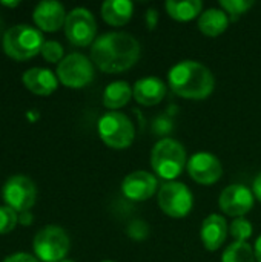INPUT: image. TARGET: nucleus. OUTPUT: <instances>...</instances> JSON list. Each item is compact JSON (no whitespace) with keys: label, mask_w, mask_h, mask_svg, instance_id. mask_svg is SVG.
<instances>
[{"label":"nucleus","mask_w":261,"mask_h":262,"mask_svg":"<svg viewBox=\"0 0 261 262\" xmlns=\"http://www.w3.org/2000/svg\"><path fill=\"white\" fill-rule=\"evenodd\" d=\"M138 40L129 32H106L91 46L92 63L106 74H120L131 69L140 58Z\"/></svg>","instance_id":"f257e3e1"},{"label":"nucleus","mask_w":261,"mask_h":262,"mask_svg":"<svg viewBox=\"0 0 261 262\" xmlns=\"http://www.w3.org/2000/svg\"><path fill=\"white\" fill-rule=\"evenodd\" d=\"M168 83L171 91L186 100H206L215 88V78L205 64L185 60L169 69Z\"/></svg>","instance_id":"f03ea898"},{"label":"nucleus","mask_w":261,"mask_h":262,"mask_svg":"<svg viewBox=\"0 0 261 262\" xmlns=\"http://www.w3.org/2000/svg\"><path fill=\"white\" fill-rule=\"evenodd\" d=\"M151 166L160 178L175 181V178L180 177L188 166L186 149L174 138H162L152 147Z\"/></svg>","instance_id":"7ed1b4c3"},{"label":"nucleus","mask_w":261,"mask_h":262,"mask_svg":"<svg viewBox=\"0 0 261 262\" xmlns=\"http://www.w3.org/2000/svg\"><path fill=\"white\" fill-rule=\"evenodd\" d=\"M45 38L40 29L20 23L11 26L3 35V51L14 60H28L42 52Z\"/></svg>","instance_id":"20e7f679"},{"label":"nucleus","mask_w":261,"mask_h":262,"mask_svg":"<svg viewBox=\"0 0 261 262\" xmlns=\"http://www.w3.org/2000/svg\"><path fill=\"white\" fill-rule=\"evenodd\" d=\"M102 141L115 150L128 149L135 138V127L132 121L122 112H106L97 124Z\"/></svg>","instance_id":"39448f33"},{"label":"nucleus","mask_w":261,"mask_h":262,"mask_svg":"<svg viewBox=\"0 0 261 262\" xmlns=\"http://www.w3.org/2000/svg\"><path fill=\"white\" fill-rule=\"evenodd\" d=\"M32 247L42 262H62L69 252L71 241L62 227L46 226L34 236Z\"/></svg>","instance_id":"423d86ee"},{"label":"nucleus","mask_w":261,"mask_h":262,"mask_svg":"<svg viewBox=\"0 0 261 262\" xmlns=\"http://www.w3.org/2000/svg\"><path fill=\"white\" fill-rule=\"evenodd\" d=\"M157 203L163 213L171 218H185L194 207L189 187L178 181H166L157 192Z\"/></svg>","instance_id":"0eeeda50"},{"label":"nucleus","mask_w":261,"mask_h":262,"mask_svg":"<svg viewBox=\"0 0 261 262\" xmlns=\"http://www.w3.org/2000/svg\"><path fill=\"white\" fill-rule=\"evenodd\" d=\"M58 81L71 89H82L94 80V63L80 52L66 55L57 64Z\"/></svg>","instance_id":"6e6552de"},{"label":"nucleus","mask_w":261,"mask_h":262,"mask_svg":"<svg viewBox=\"0 0 261 262\" xmlns=\"http://www.w3.org/2000/svg\"><path fill=\"white\" fill-rule=\"evenodd\" d=\"M65 35L74 46H88L95 41L97 21L86 8H74L65 20Z\"/></svg>","instance_id":"1a4fd4ad"},{"label":"nucleus","mask_w":261,"mask_h":262,"mask_svg":"<svg viewBox=\"0 0 261 262\" xmlns=\"http://www.w3.org/2000/svg\"><path fill=\"white\" fill-rule=\"evenodd\" d=\"M5 206L11 207L17 213L28 212L37 200V189L32 180L23 175H14L6 180L2 189Z\"/></svg>","instance_id":"9d476101"},{"label":"nucleus","mask_w":261,"mask_h":262,"mask_svg":"<svg viewBox=\"0 0 261 262\" xmlns=\"http://www.w3.org/2000/svg\"><path fill=\"white\" fill-rule=\"evenodd\" d=\"M186 169L189 177L202 186H212L223 177V166L220 160L209 152L194 154L188 160Z\"/></svg>","instance_id":"9b49d317"},{"label":"nucleus","mask_w":261,"mask_h":262,"mask_svg":"<svg viewBox=\"0 0 261 262\" xmlns=\"http://www.w3.org/2000/svg\"><path fill=\"white\" fill-rule=\"evenodd\" d=\"M254 193L243 184L228 186L218 198V207L223 213L232 218H243L254 207Z\"/></svg>","instance_id":"f8f14e48"},{"label":"nucleus","mask_w":261,"mask_h":262,"mask_svg":"<svg viewBox=\"0 0 261 262\" xmlns=\"http://www.w3.org/2000/svg\"><path fill=\"white\" fill-rule=\"evenodd\" d=\"M158 190V180L146 170H135L129 173L122 183L123 195L131 201H146Z\"/></svg>","instance_id":"ddd939ff"},{"label":"nucleus","mask_w":261,"mask_h":262,"mask_svg":"<svg viewBox=\"0 0 261 262\" xmlns=\"http://www.w3.org/2000/svg\"><path fill=\"white\" fill-rule=\"evenodd\" d=\"M66 15L68 14L65 11V6L57 0H43L35 6L32 12L34 23L38 26L40 31L46 32H54L65 26Z\"/></svg>","instance_id":"4468645a"},{"label":"nucleus","mask_w":261,"mask_h":262,"mask_svg":"<svg viewBox=\"0 0 261 262\" xmlns=\"http://www.w3.org/2000/svg\"><path fill=\"white\" fill-rule=\"evenodd\" d=\"M228 233H229V227L226 224V220L222 215L211 213L202 223L200 238H202L205 249L209 252L218 250L226 241Z\"/></svg>","instance_id":"2eb2a0df"},{"label":"nucleus","mask_w":261,"mask_h":262,"mask_svg":"<svg viewBox=\"0 0 261 262\" xmlns=\"http://www.w3.org/2000/svg\"><path fill=\"white\" fill-rule=\"evenodd\" d=\"M166 95V84L157 77H145L132 86V97L142 106H155Z\"/></svg>","instance_id":"dca6fc26"},{"label":"nucleus","mask_w":261,"mask_h":262,"mask_svg":"<svg viewBox=\"0 0 261 262\" xmlns=\"http://www.w3.org/2000/svg\"><path fill=\"white\" fill-rule=\"evenodd\" d=\"M22 80L26 89L37 95H49L57 89L58 84V78L55 77V74L51 69L45 68H31L25 71Z\"/></svg>","instance_id":"f3484780"},{"label":"nucleus","mask_w":261,"mask_h":262,"mask_svg":"<svg viewBox=\"0 0 261 262\" xmlns=\"http://www.w3.org/2000/svg\"><path fill=\"white\" fill-rule=\"evenodd\" d=\"M134 12V5L129 0H106L102 5L103 20L115 28L125 26Z\"/></svg>","instance_id":"a211bd4d"},{"label":"nucleus","mask_w":261,"mask_h":262,"mask_svg":"<svg viewBox=\"0 0 261 262\" xmlns=\"http://www.w3.org/2000/svg\"><path fill=\"white\" fill-rule=\"evenodd\" d=\"M229 17L223 9L211 8L198 17V29L206 37H218L229 26Z\"/></svg>","instance_id":"6ab92c4d"},{"label":"nucleus","mask_w":261,"mask_h":262,"mask_svg":"<svg viewBox=\"0 0 261 262\" xmlns=\"http://www.w3.org/2000/svg\"><path fill=\"white\" fill-rule=\"evenodd\" d=\"M132 98V88L128 81H114L106 86L103 92V104L106 109L117 111L125 107Z\"/></svg>","instance_id":"aec40b11"},{"label":"nucleus","mask_w":261,"mask_h":262,"mask_svg":"<svg viewBox=\"0 0 261 262\" xmlns=\"http://www.w3.org/2000/svg\"><path fill=\"white\" fill-rule=\"evenodd\" d=\"M165 6L168 15L177 21H191L195 17H200L203 9V3L200 0H168Z\"/></svg>","instance_id":"412c9836"},{"label":"nucleus","mask_w":261,"mask_h":262,"mask_svg":"<svg viewBox=\"0 0 261 262\" xmlns=\"http://www.w3.org/2000/svg\"><path fill=\"white\" fill-rule=\"evenodd\" d=\"M222 262H255V253L248 243H232L223 252Z\"/></svg>","instance_id":"4be33fe9"},{"label":"nucleus","mask_w":261,"mask_h":262,"mask_svg":"<svg viewBox=\"0 0 261 262\" xmlns=\"http://www.w3.org/2000/svg\"><path fill=\"white\" fill-rule=\"evenodd\" d=\"M220 6L228 14L229 20L235 21L254 6V2L252 0H220Z\"/></svg>","instance_id":"5701e85b"},{"label":"nucleus","mask_w":261,"mask_h":262,"mask_svg":"<svg viewBox=\"0 0 261 262\" xmlns=\"http://www.w3.org/2000/svg\"><path fill=\"white\" fill-rule=\"evenodd\" d=\"M229 233L234 238V243H248V239L254 233V227L245 218H234L229 226Z\"/></svg>","instance_id":"b1692460"},{"label":"nucleus","mask_w":261,"mask_h":262,"mask_svg":"<svg viewBox=\"0 0 261 262\" xmlns=\"http://www.w3.org/2000/svg\"><path fill=\"white\" fill-rule=\"evenodd\" d=\"M18 223V213L8 206H0V235H8L15 229Z\"/></svg>","instance_id":"393cba45"},{"label":"nucleus","mask_w":261,"mask_h":262,"mask_svg":"<svg viewBox=\"0 0 261 262\" xmlns=\"http://www.w3.org/2000/svg\"><path fill=\"white\" fill-rule=\"evenodd\" d=\"M43 58L49 63H60L65 57H63V46L55 41V40H48L45 41L43 48H42V52Z\"/></svg>","instance_id":"a878e982"},{"label":"nucleus","mask_w":261,"mask_h":262,"mask_svg":"<svg viewBox=\"0 0 261 262\" xmlns=\"http://www.w3.org/2000/svg\"><path fill=\"white\" fill-rule=\"evenodd\" d=\"M148 235H149V227L142 220H135V221H132L128 226V236L132 238V239H135V241L146 239Z\"/></svg>","instance_id":"bb28decb"},{"label":"nucleus","mask_w":261,"mask_h":262,"mask_svg":"<svg viewBox=\"0 0 261 262\" xmlns=\"http://www.w3.org/2000/svg\"><path fill=\"white\" fill-rule=\"evenodd\" d=\"M158 11L155 8H149L145 14V21H146V28L149 31L155 29V26L158 25Z\"/></svg>","instance_id":"cd10ccee"},{"label":"nucleus","mask_w":261,"mask_h":262,"mask_svg":"<svg viewBox=\"0 0 261 262\" xmlns=\"http://www.w3.org/2000/svg\"><path fill=\"white\" fill-rule=\"evenodd\" d=\"M3 262H42L37 256H32L29 253H14L8 258H5Z\"/></svg>","instance_id":"c85d7f7f"},{"label":"nucleus","mask_w":261,"mask_h":262,"mask_svg":"<svg viewBox=\"0 0 261 262\" xmlns=\"http://www.w3.org/2000/svg\"><path fill=\"white\" fill-rule=\"evenodd\" d=\"M252 193H254V196L261 203V172L255 177V180H254V184H252Z\"/></svg>","instance_id":"c756f323"},{"label":"nucleus","mask_w":261,"mask_h":262,"mask_svg":"<svg viewBox=\"0 0 261 262\" xmlns=\"http://www.w3.org/2000/svg\"><path fill=\"white\" fill-rule=\"evenodd\" d=\"M32 220H34V216H32V213H31L29 210H28V212L18 213V223L23 224V226H29V224L32 223Z\"/></svg>","instance_id":"7c9ffc66"},{"label":"nucleus","mask_w":261,"mask_h":262,"mask_svg":"<svg viewBox=\"0 0 261 262\" xmlns=\"http://www.w3.org/2000/svg\"><path fill=\"white\" fill-rule=\"evenodd\" d=\"M254 253H255V261L261 262V236L257 239V241H255Z\"/></svg>","instance_id":"2f4dec72"},{"label":"nucleus","mask_w":261,"mask_h":262,"mask_svg":"<svg viewBox=\"0 0 261 262\" xmlns=\"http://www.w3.org/2000/svg\"><path fill=\"white\" fill-rule=\"evenodd\" d=\"M2 5L3 6H8V8H14V6H18L20 2L18 0H15V2H2Z\"/></svg>","instance_id":"473e14b6"},{"label":"nucleus","mask_w":261,"mask_h":262,"mask_svg":"<svg viewBox=\"0 0 261 262\" xmlns=\"http://www.w3.org/2000/svg\"><path fill=\"white\" fill-rule=\"evenodd\" d=\"M62 262H74V261H71V259H63Z\"/></svg>","instance_id":"72a5a7b5"},{"label":"nucleus","mask_w":261,"mask_h":262,"mask_svg":"<svg viewBox=\"0 0 261 262\" xmlns=\"http://www.w3.org/2000/svg\"><path fill=\"white\" fill-rule=\"evenodd\" d=\"M0 29H2V20H0Z\"/></svg>","instance_id":"f704fd0d"},{"label":"nucleus","mask_w":261,"mask_h":262,"mask_svg":"<svg viewBox=\"0 0 261 262\" xmlns=\"http://www.w3.org/2000/svg\"><path fill=\"white\" fill-rule=\"evenodd\" d=\"M102 262H112V261H102Z\"/></svg>","instance_id":"c9c22d12"}]
</instances>
